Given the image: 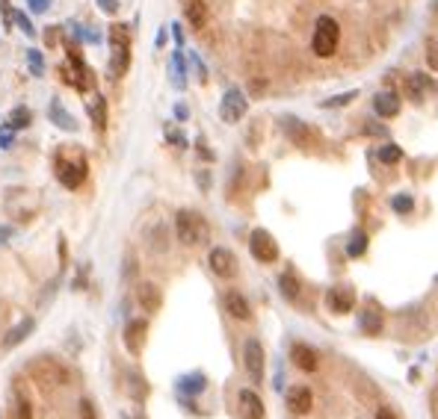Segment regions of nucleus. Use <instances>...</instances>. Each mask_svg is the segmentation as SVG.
Segmentation results:
<instances>
[{
	"label": "nucleus",
	"instance_id": "44",
	"mask_svg": "<svg viewBox=\"0 0 438 419\" xmlns=\"http://www.w3.org/2000/svg\"><path fill=\"white\" fill-rule=\"evenodd\" d=\"M12 237V227H0V245H6Z\"/></svg>",
	"mask_w": 438,
	"mask_h": 419
},
{
	"label": "nucleus",
	"instance_id": "43",
	"mask_svg": "<svg viewBox=\"0 0 438 419\" xmlns=\"http://www.w3.org/2000/svg\"><path fill=\"white\" fill-rule=\"evenodd\" d=\"M175 115H178V119H181V121H187V115H190V109H187V107H183V104H178V107H175Z\"/></svg>",
	"mask_w": 438,
	"mask_h": 419
},
{
	"label": "nucleus",
	"instance_id": "4",
	"mask_svg": "<svg viewBox=\"0 0 438 419\" xmlns=\"http://www.w3.org/2000/svg\"><path fill=\"white\" fill-rule=\"evenodd\" d=\"M175 234L183 245H199L207 239V222H205V215H199L195 210H181L175 215Z\"/></svg>",
	"mask_w": 438,
	"mask_h": 419
},
{
	"label": "nucleus",
	"instance_id": "20",
	"mask_svg": "<svg viewBox=\"0 0 438 419\" xmlns=\"http://www.w3.org/2000/svg\"><path fill=\"white\" fill-rule=\"evenodd\" d=\"M281 130H285L296 145H308V139H311V130L299 119H293V115H285V119H281Z\"/></svg>",
	"mask_w": 438,
	"mask_h": 419
},
{
	"label": "nucleus",
	"instance_id": "41",
	"mask_svg": "<svg viewBox=\"0 0 438 419\" xmlns=\"http://www.w3.org/2000/svg\"><path fill=\"white\" fill-rule=\"evenodd\" d=\"M80 413H83V419H95V411H92V401L89 399L80 401Z\"/></svg>",
	"mask_w": 438,
	"mask_h": 419
},
{
	"label": "nucleus",
	"instance_id": "24",
	"mask_svg": "<svg viewBox=\"0 0 438 419\" xmlns=\"http://www.w3.org/2000/svg\"><path fill=\"white\" fill-rule=\"evenodd\" d=\"M6 124L12 130H24V127H30L33 124V109L30 107H15L9 115H6Z\"/></svg>",
	"mask_w": 438,
	"mask_h": 419
},
{
	"label": "nucleus",
	"instance_id": "33",
	"mask_svg": "<svg viewBox=\"0 0 438 419\" xmlns=\"http://www.w3.org/2000/svg\"><path fill=\"white\" fill-rule=\"evenodd\" d=\"M427 62H430L432 71H438V36H432L427 41Z\"/></svg>",
	"mask_w": 438,
	"mask_h": 419
},
{
	"label": "nucleus",
	"instance_id": "39",
	"mask_svg": "<svg viewBox=\"0 0 438 419\" xmlns=\"http://www.w3.org/2000/svg\"><path fill=\"white\" fill-rule=\"evenodd\" d=\"M98 6H101L107 15H116V12H119V0H98Z\"/></svg>",
	"mask_w": 438,
	"mask_h": 419
},
{
	"label": "nucleus",
	"instance_id": "23",
	"mask_svg": "<svg viewBox=\"0 0 438 419\" xmlns=\"http://www.w3.org/2000/svg\"><path fill=\"white\" fill-rule=\"evenodd\" d=\"M89 115H92V127L95 130H104L107 127V100H104V95L95 92V100L89 104Z\"/></svg>",
	"mask_w": 438,
	"mask_h": 419
},
{
	"label": "nucleus",
	"instance_id": "2",
	"mask_svg": "<svg viewBox=\"0 0 438 419\" xmlns=\"http://www.w3.org/2000/svg\"><path fill=\"white\" fill-rule=\"evenodd\" d=\"M131 68V30L128 27H110V71L112 77L128 74Z\"/></svg>",
	"mask_w": 438,
	"mask_h": 419
},
{
	"label": "nucleus",
	"instance_id": "40",
	"mask_svg": "<svg viewBox=\"0 0 438 419\" xmlns=\"http://www.w3.org/2000/svg\"><path fill=\"white\" fill-rule=\"evenodd\" d=\"M27 6H30V12H48L51 0H27Z\"/></svg>",
	"mask_w": 438,
	"mask_h": 419
},
{
	"label": "nucleus",
	"instance_id": "32",
	"mask_svg": "<svg viewBox=\"0 0 438 419\" xmlns=\"http://www.w3.org/2000/svg\"><path fill=\"white\" fill-rule=\"evenodd\" d=\"M12 145H15V130H12L9 124H0V148L9 151Z\"/></svg>",
	"mask_w": 438,
	"mask_h": 419
},
{
	"label": "nucleus",
	"instance_id": "17",
	"mask_svg": "<svg viewBox=\"0 0 438 419\" xmlns=\"http://www.w3.org/2000/svg\"><path fill=\"white\" fill-rule=\"evenodd\" d=\"M33 331H36V319H33V316H24V319H21V322L4 337V349H15V345L24 342L27 337L33 334Z\"/></svg>",
	"mask_w": 438,
	"mask_h": 419
},
{
	"label": "nucleus",
	"instance_id": "28",
	"mask_svg": "<svg viewBox=\"0 0 438 419\" xmlns=\"http://www.w3.org/2000/svg\"><path fill=\"white\" fill-rule=\"evenodd\" d=\"M359 98V92L352 89V92H344V95H335V98H329V100H323V109H335V107H344V104H349V100H356Z\"/></svg>",
	"mask_w": 438,
	"mask_h": 419
},
{
	"label": "nucleus",
	"instance_id": "13",
	"mask_svg": "<svg viewBox=\"0 0 438 419\" xmlns=\"http://www.w3.org/2000/svg\"><path fill=\"white\" fill-rule=\"evenodd\" d=\"M48 119H51L56 127H60V130H68V133H75V130H77L75 115L63 107L60 98H51V104H48Z\"/></svg>",
	"mask_w": 438,
	"mask_h": 419
},
{
	"label": "nucleus",
	"instance_id": "36",
	"mask_svg": "<svg viewBox=\"0 0 438 419\" xmlns=\"http://www.w3.org/2000/svg\"><path fill=\"white\" fill-rule=\"evenodd\" d=\"M15 419H30V401L15 399Z\"/></svg>",
	"mask_w": 438,
	"mask_h": 419
},
{
	"label": "nucleus",
	"instance_id": "10",
	"mask_svg": "<svg viewBox=\"0 0 438 419\" xmlns=\"http://www.w3.org/2000/svg\"><path fill=\"white\" fill-rule=\"evenodd\" d=\"M406 92H408V98H412L415 104H423L430 95L438 92V83L430 74H420V71H415V74L406 77Z\"/></svg>",
	"mask_w": 438,
	"mask_h": 419
},
{
	"label": "nucleus",
	"instance_id": "16",
	"mask_svg": "<svg viewBox=\"0 0 438 419\" xmlns=\"http://www.w3.org/2000/svg\"><path fill=\"white\" fill-rule=\"evenodd\" d=\"M240 408H243V416L246 419H264L266 411H264V401L255 390H240Z\"/></svg>",
	"mask_w": 438,
	"mask_h": 419
},
{
	"label": "nucleus",
	"instance_id": "5",
	"mask_svg": "<svg viewBox=\"0 0 438 419\" xmlns=\"http://www.w3.org/2000/svg\"><path fill=\"white\" fill-rule=\"evenodd\" d=\"M249 251H252V257H255L258 263H276V260H278V245H276V239H273L270 230H264V227L252 230V237H249Z\"/></svg>",
	"mask_w": 438,
	"mask_h": 419
},
{
	"label": "nucleus",
	"instance_id": "35",
	"mask_svg": "<svg viewBox=\"0 0 438 419\" xmlns=\"http://www.w3.org/2000/svg\"><path fill=\"white\" fill-rule=\"evenodd\" d=\"M391 207L397 210V213H412V210H415V201L408 198V195H400V198H394V201H391Z\"/></svg>",
	"mask_w": 438,
	"mask_h": 419
},
{
	"label": "nucleus",
	"instance_id": "31",
	"mask_svg": "<svg viewBox=\"0 0 438 419\" xmlns=\"http://www.w3.org/2000/svg\"><path fill=\"white\" fill-rule=\"evenodd\" d=\"M15 27L18 30H24V36H36V27H33V21H30V15H24V12H15Z\"/></svg>",
	"mask_w": 438,
	"mask_h": 419
},
{
	"label": "nucleus",
	"instance_id": "46",
	"mask_svg": "<svg viewBox=\"0 0 438 419\" xmlns=\"http://www.w3.org/2000/svg\"><path fill=\"white\" fill-rule=\"evenodd\" d=\"M376 419H397V416H394V413H391L388 408H382V411H379V413H376Z\"/></svg>",
	"mask_w": 438,
	"mask_h": 419
},
{
	"label": "nucleus",
	"instance_id": "25",
	"mask_svg": "<svg viewBox=\"0 0 438 419\" xmlns=\"http://www.w3.org/2000/svg\"><path fill=\"white\" fill-rule=\"evenodd\" d=\"M27 65H30V74L33 77H45V56H41L39 48L27 51Z\"/></svg>",
	"mask_w": 438,
	"mask_h": 419
},
{
	"label": "nucleus",
	"instance_id": "47",
	"mask_svg": "<svg viewBox=\"0 0 438 419\" xmlns=\"http://www.w3.org/2000/svg\"><path fill=\"white\" fill-rule=\"evenodd\" d=\"M432 15L438 18V0H432Z\"/></svg>",
	"mask_w": 438,
	"mask_h": 419
},
{
	"label": "nucleus",
	"instance_id": "21",
	"mask_svg": "<svg viewBox=\"0 0 438 419\" xmlns=\"http://www.w3.org/2000/svg\"><path fill=\"white\" fill-rule=\"evenodd\" d=\"M225 310H228L234 319H240V322H246L249 316H252V310H249V301L240 295V293H225Z\"/></svg>",
	"mask_w": 438,
	"mask_h": 419
},
{
	"label": "nucleus",
	"instance_id": "12",
	"mask_svg": "<svg viewBox=\"0 0 438 419\" xmlns=\"http://www.w3.org/2000/svg\"><path fill=\"white\" fill-rule=\"evenodd\" d=\"M352 305H356V293H352L349 286H332L326 293V307L332 313H349Z\"/></svg>",
	"mask_w": 438,
	"mask_h": 419
},
{
	"label": "nucleus",
	"instance_id": "29",
	"mask_svg": "<svg viewBox=\"0 0 438 419\" xmlns=\"http://www.w3.org/2000/svg\"><path fill=\"white\" fill-rule=\"evenodd\" d=\"M364 248H367V237L361 234V230H356V234H352V239H349V245H347V251H349L352 257H361Z\"/></svg>",
	"mask_w": 438,
	"mask_h": 419
},
{
	"label": "nucleus",
	"instance_id": "1",
	"mask_svg": "<svg viewBox=\"0 0 438 419\" xmlns=\"http://www.w3.org/2000/svg\"><path fill=\"white\" fill-rule=\"evenodd\" d=\"M86 157H83L80 148L75 145H63L60 151L53 154V171H56V180H60L65 189H77L86 180Z\"/></svg>",
	"mask_w": 438,
	"mask_h": 419
},
{
	"label": "nucleus",
	"instance_id": "8",
	"mask_svg": "<svg viewBox=\"0 0 438 419\" xmlns=\"http://www.w3.org/2000/svg\"><path fill=\"white\" fill-rule=\"evenodd\" d=\"M30 372H33V378L39 381V384H65V369L56 364V360H51V357H36L33 364H30Z\"/></svg>",
	"mask_w": 438,
	"mask_h": 419
},
{
	"label": "nucleus",
	"instance_id": "3",
	"mask_svg": "<svg viewBox=\"0 0 438 419\" xmlns=\"http://www.w3.org/2000/svg\"><path fill=\"white\" fill-rule=\"evenodd\" d=\"M337 41H341V27L332 15H320L314 24V36H311V51H314L320 60H329L337 51Z\"/></svg>",
	"mask_w": 438,
	"mask_h": 419
},
{
	"label": "nucleus",
	"instance_id": "27",
	"mask_svg": "<svg viewBox=\"0 0 438 419\" xmlns=\"http://www.w3.org/2000/svg\"><path fill=\"white\" fill-rule=\"evenodd\" d=\"M379 160L382 163H400L403 160V151H400V145H394V142H388V145H382L379 148Z\"/></svg>",
	"mask_w": 438,
	"mask_h": 419
},
{
	"label": "nucleus",
	"instance_id": "18",
	"mask_svg": "<svg viewBox=\"0 0 438 419\" xmlns=\"http://www.w3.org/2000/svg\"><path fill=\"white\" fill-rule=\"evenodd\" d=\"M311 404H314V396H311L308 387H290L288 390V408L293 413H308Z\"/></svg>",
	"mask_w": 438,
	"mask_h": 419
},
{
	"label": "nucleus",
	"instance_id": "14",
	"mask_svg": "<svg viewBox=\"0 0 438 419\" xmlns=\"http://www.w3.org/2000/svg\"><path fill=\"white\" fill-rule=\"evenodd\" d=\"M373 109L379 119H394V115L400 112V95L394 92V89H385V92H379L373 98Z\"/></svg>",
	"mask_w": 438,
	"mask_h": 419
},
{
	"label": "nucleus",
	"instance_id": "42",
	"mask_svg": "<svg viewBox=\"0 0 438 419\" xmlns=\"http://www.w3.org/2000/svg\"><path fill=\"white\" fill-rule=\"evenodd\" d=\"M45 41H48V48H56V41H60V30H56V27H51V30L45 33Z\"/></svg>",
	"mask_w": 438,
	"mask_h": 419
},
{
	"label": "nucleus",
	"instance_id": "38",
	"mask_svg": "<svg viewBox=\"0 0 438 419\" xmlns=\"http://www.w3.org/2000/svg\"><path fill=\"white\" fill-rule=\"evenodd\" d=\"M166 139H169V142H175L178 148H187V139H183V133H178V130H172V127L166 130Z\"/></svg>",
	"mask_w": 438,
	"mask_h": 419
},
{
	"label": "nucleus",
	"instance_id": "30",
	"mask_svg": "<svg viewBox=\"0 0 438 419\" xmlns=\"http://www.w3.org/2000/svg\"><path fill=\"white\" fill-rule=\"evenodd\" d=\"M361 328L367 331V334H379V328H382V319H379L373 310H367V313L361 316Z\"/></svg>",
	"mask_w": 438,
	"mask_h": 419
},
{
	"label": "nucleus",
	"instance_id": "15",
	"mask_svg": "<svg viewBox=\"0 0 438 419\" xmlns=\"http://www.w3.org/2000/svg\"><path fill=\"white\" fill-rule=\"evenodd\" d=\"M136 298H139V305H143V310H148V313H157L163 305V295L157 290V284H151V281H143L136 286Z\"/></svg>",
	"mask_w": 438,
	"mask_h": 419
},
{
	"label": "nucleus",
	"instance_id": "26",
	"mask_svg": "<svg viewBox=\"0 0 438 419\" xmlns=\"http://www.w3.org/2000/svg\"><path fill=\"white\" fill-rule=\"evenodd\" d=\"M278 286H281V293H285V298H296L299 295V281L293 278V272H285L278 278Z\"/></svg>",
	"mask_w": 438,
	"mask_h": 419
},
{
	"label": "nucleus",
	"instance_id": "45",
	"mask_svg": "<svg viewBox=\"0 0 438 419\" xmlns=\"http://www.w3.org/2000/svg\"><path fill=\"white\" fill-rule=\"evenodd\" d=\"M172 36H175V41L181 45V41H183V30H181V24H172Z\"/></svg>",
	"mask_w": 438,
	"mask_h": 419
},
{
	"label": "nucleus",
	"instance_id": "9",
	"mask_svg": "<svg viewBox=\"0 0 438 419\" xmlns=\"http://www.w3.org/2000/svg\"><path fill=\"white\" fill-rule=\"evenodd\" d=\"M207 263H210V269H214L217 278H225V281H228V278H234V274H237V257H234V251L222 248V245L210 248Z\"/></svg>",
	"mask_w": 438,
	"mask_h": 419
},
{
	"label": "nucleus",
	"instance_id": "19",
	"mask_svg": "<svg viewBox=\"0 0 438 419\" xmlns=\"http://www.w3.org/2000/svg\"><path fill=\"white\" fill-rule=\"evenodd\" d=\"M290 357H293V364L299 366L302 372H314L317 369V352L311 349V345H305V342H296L290 349Z\"/></svg>",
	"mask_w": 438,
	"mask_h": 419
},
{
	"label": "nucleus",
	"instance_id": "7",
	"mask_svg": "<svg viewBox=\"0 0 438 419\" xmlns=\"http://www.w3.org/2000/svg\"><path fill=\"white\" fill-rule=\"evenodd\" d=\"M243 364H246V372L249 378L261 384L264 381V369H266V354H264V345L258 340H246L243 345Z\"/></svg>",
	"mask_w": 438,
	"mask_h": 419
},
{
	"label": "nucleus",
	"instance_id": "34",
	"mask_svg": "<svg viewBox=\"0 0 438 419\" xmlns=\"http://www.w3.org/2000/svg\"><path fill=\"white\" fill-rule=\"evenodd\" d=\"M181 390L199 393V390H205V375H193V378H183V381H181Z\"/></svg>",
	"mask_w": 438,
	"mask_h": 419
},
{
	"label": "nucleus",
	"instance_id": "22",
	"mask_svg": "<svg viewBox=\"0 0 438 419\" xmlns=\"http://www.w3.org/2000/svg\"><path fill=\"white\" fill-rule=\"evenodd\" d=\"M183 15H187L193 30H202V27L207 24V4L205 0H190L187 9H183Z\"/></svg>",
	"mask_w": 438,
	"mask_h": 419
},
{
	"label": "nucleus",
	"instance_id": "37",
	"mask_svg": "<svg viewBox=\"0 0 438 419\" xmlns=\"http://www.w3.org/2000/svg\"><path fill=\"white\" fill-rule=\"evenodd\" d=\"M172 71H175V83L183 86V77H181V74H183V60H181V53L172 56Z\"/></svg>",
	"mask_w": 438,
	"mask_h": 419
},
{
	"label": "nucleus",
	"instance_id": "6",
	"mask_svg": "<svg viewBox=\"0 0 438 419\" xmlns=\"http://www.w3.org/2000/svg\"><path fill=\"white\" fill-rule=\"evenodd\" d=\"M246 109H249V100H246V95L240 92V89H228V92L222 95L219 115H222L225 124H237L246 115Z\"/></svg>",
	"mask_w": 438,
	"mask_h": 419
},
{
	"label": "nucleus",
	"instance_id": "11",
	"mask_svg": "<svg viewBox=\"0 0 438 419\" xmlns=\"http://www.w3.org/2000/svg\"><path fill=\"white\" fill-rule=\"evenodd\" d=\"M146 331H148V322L146 319H131L124 325V349L131 354H139L146 345Z\"/></svg>",
	"mask_w": 438,
	"mask_h": 419
}]
</instances>
